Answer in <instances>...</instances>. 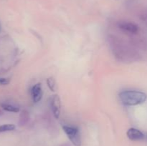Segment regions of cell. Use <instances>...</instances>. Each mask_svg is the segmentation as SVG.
<instances>
[{
    "label": "cell",
    "mask_w": 147,
    "mask_h": 146,
    "mask_svg": "<svg viewBox=\"0 0 147 146\" xmlns=\"http://www.w3.org/2000/svg\"><path fill=\"white\" fill-rule=\"evenodd\" d=\"M51 107L53 110V114L56 119H58L60 115V107H61V103H60V99L57 94H55L51 100Z\"/></svg>",
    "instance_id": "277c9868"
},
{
    "label": "cell",
    "mask_w": 147,
    "mask_h": 146,
    "mask_svg": "<svg viewBox=\"0 0 147 146\" xmlns=\"http://www.w3.org/2000/svg\"><path fill=\"white\" fill-rule=\"evenodd\" d=\"M1 106L4 110H6V111L11 112V113H18V112L20 111V109H19L18 107L11 105V104H1Z\"/></svg>",
    "instance_id": "52a82bcc"
},
{
    "label": "cell",
    "mask_w": 147,
    "mask_h": 146,
    "mask_svg": "<svg viewBox=\"0 0 147 146\" xmlns=\"http://www.w3.org/2000/svg\"><path fill=\"white\" fill-rule=\"evenodd\" d=\"M119 27L123 31L130 34H136L139 31V26L133 22L121 21L119 24Z\"/></svg>",
    "instance_id": "3957f363"
},
{
    "label": "cell",
    "mask_w": 147,
    "mask_h": 146,
    "mask_svg": "<svg viewBox=\"0 0 147 146\" xmlns=\"http://www.w3.org/2000/svg\"><path fill=\"white\" fill-rule=\"evenodd\" d=\"M15 129V125L13 124H4L0 126V133L7 131H12Z\"/></svg>",
    "instance_id": "ba28073f"
},
{
    "label": "cell",
    "mask_w": 147,
    "mask_h": 146,
    "mask_svg": "<svg viewBox=\"0 0 147 146\" xmlns=\"http://www.w3.org/2000/svg\"><path fill=\"white\" fill-rule=\"evenodd\" d=\"M119 98L126 105L134 106L144 102L147 99V95L140 91L128 90L121 92L119 94Z\"/></svg>",
    "instance_id": "6da1fadb"
},
{
    "label": "cell",
    "mask_w": 147,
    "mask_h": 146,
    "mask_svg": "<svg viewBox=\"0 0 147 146\" xmlns=\"http://www.w3.org/2000/svg\"><path fill=\"white\" fill-rule=\"evenodd\" d=\"M127 136L131 140L137 141V140H142L144 138V135L140 130L136 128H130L127 131Z\"/></svg>",
    "instance_id": "8992f818"
},
{
    "label": "cell",
    "mask_w": 147,
    "mask_h": 146,
    "mask_svg": "<svg viewBox=\"0 0 147 146\" xmlns=\"http://www.w3.org/2000/svg\"><path fill=\"white\" fill-rule=\"evenodd\" d=\"M32 97L34 102H37L40 101L42 97V86L40 83H37L34 85L31 90Z\"/></svg>",
    "instance_id": "5b68a950"
},
{
    "label": "cell",
    "mask_w": 147,
    "mask_h": 146,
    "mask_svg": "<svg viewBox=\"0 0 147 146\" xmlns=\"http://www.w3.org/2000/svg\"><path fill=\"white\" fill-rule=\"evenodd\" d=\"M63 130L68 138L72 142L75 146L81 145V137H80V132L77 127H70V126H63Z\"/></svg>",
    "instance_id": "7a4b0ae2"
},
{
    "label": "cell",
    "mask_w": 147,
    "mask_h": 146,
    "mask_svg": "<svg viewBox=\"0 0 147 146\" xmlns=\"http://www.w3.org/2000/svg\"><path fill=\"white\" fill-rule=\"evenodd\" d=\"M0 30H1V24H0Z\"/></svg>",
    "instance_id": "8fae6325"
},
{
    "label": "cell",
    "mask_w": 147,
    "mask_h": 146,
    "mask_svg": "<svg viewBox=\"0 0 147 146\" xmlns=\"http://www.w3.org/2000/svg\"><path fill=\"white\" fill-rule=\"evenodd\" d=\"M9 82V80H7V78H0V84H3V85H5L7 84Z\"/></svg>",
    "instance_id": "30bf717a"
},
{
    "label": "cell",
    "mask_w": 147,
    "mask_h": 146,
    "mask_svg": "<svg viewBox=\"0 0 147 146\" xmlns=\"http://www.w3.org/2000/svg\"><path fill=\"white\" fill-rule=\"evenodd\" d=\"M47 83L50 90L55 91V81L53 77H49L47 80Z\"/></svg>",
    "instance_id": "9c48e42d"
}]
</instances>
